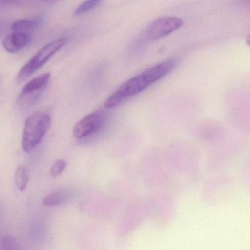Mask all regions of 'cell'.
I'll return each mask as SVG.
<instances>
[{
	"mask_svg": "<svg viewBox=\"0 0 250 250\" xmlns=\"http://www.w3.org/2000/svg\"><path fill=\"white\" fill-rule=\"evenodd\" d=\"M176 65L177 62L173 59L165 60L144 70L141 74L128 79L107 98L104 104L105 108H116L131 97L145 91L147 88L173 71Z\"/></svg>",
	"mask_w": 250,
	"mask_h": 250,
	"instance_id": "cell-1",
	"label": "cell"
},
{
	"mask_svg": "<svg viewBox=\"0 0 250 250\" xmlns=\"http://www.w3.org/2000/svg\"><path fill=\"white\" fill-rule=\"evenodd\" d=\"M51 123V116L45 112H35L27 117L22 135L21 145L24 152H32L41 143Z\"/></svg>",
	"mask_w": 250,
	"mask_h": 250,
	"instance_id": "cell-2",
	"label": "cell"
},
{
	"mask_svg": "<svg viewBox=\"0 0 250 250\" xmlns=\"http://www.w3.org/2000/svg\"><path fill=\"white\" fill-rule=\"evenodd\" d=\"M67 44L66 38H58L44 45L19 70L16 83L20 84L36 73L53 56L55 55Z\"/></svg>",
	"mask_w": 250,
	"mask_h": 250,
	"instance_id": "cell-3",
	"label": "cell"
},
{
	"mask_svg": "<svg viewBox=\"0 0 250 250\" xmlns=\"http://www.w3.org/2000/svg\"><path fill=\"white\" fill-rule=\"evenodd\" d=\"M50 78V73H45L26 83L18 97V105L22 109H28L35 105L43 94Z\"/></svg>",
	"mask_w": 250,
	"mask_h": 250,
	"instance_id": "cell-4",
	"label": "cell"
},
{
	"mask_svg": "<svg viewBox=\"0 0 250 250\" xmlns=\"http://www.w3.org/2000/svg\"><path fill=\"white\" fill-rule=\"evenodd\" d=\"M184 21L176 16H163L153 21L146 29L144 35L149 41L161 39L180 29Z\"/></svg>",
	"mask_w": 250,
	"mask_h": 250,
	"instance_id": "cell-5",
	"label": "cell"
},
{
	"mask_svg": "<svg viewBox=\"0 0 250 250\" xmlns=\"http://www.w3.org/2000/svg\"><path fill=\"white\" fill-rule=\"evenodd\" d=\"M103 120L104 114L102 112H94L76 123L73 129V135L76 139H85L99 130Z\"/></svg>",
	"mask_w": 250,
	"mask_h": 250,
	"instance_id": "cell-6",
	"label": "cell"
},
{
	"mask_svg": "<svg viewBox=\"0 0 250 250\" xmlns=\"http://www.w3.org/2000/svg\"><path fill=\"white\" fill-rule=\"evenodd\" d=\"M31 35L25 32L12 31L2 41V46L10 54H15L26 46L30 42Z\"/></svg>",
	"mask_w": 250,
	"mask_h": 250,
	"instance_id": "cell-7",
	"label": "cell"
},
{
	"mask_svg": "<svg viewBox=\"0 0 250 250\" xmlns=\"http://www.w3.org/2000/svg\"><path fill=\"white\" fill-rule=\"evenodd\" d=\"M43 19L41 16L32 18V19H19L15 21L10 24V29L12 31L25 32L29 34L36 30L42 24Z\"/></svg>",
	"mask_w": 250,
	"mask_h": 250,
	"instance_id": "cell-8",
	"label": "cell"
},
{
	"mask_svg": "<svg viewBox=\"0 0 250 250\" xmlns=\"http://www.w3.org/2000/svg\"><path fill=\"white\" fill-rule=\"evenodd\" d=\"M72 195L73 192L70 189H60L45 197L43 204L48 207L60 206L68 202L72 198Z\"/></svg>",
	"mask_w": 250,
	"mask_h": 250,
	"instance_id": "cell-9",
	"label": "cell"
},
{
	"mask_svg": "<svg viewBox=\"0 0 250 250\" xmlns=\"http://www.w3.org/2000/svg\"><path fill=\"white\" fill-rule=\"evenodd\" d=\"M29 181V175L27 169L23 166L18 167L14 174L15 186L18 190L23 192L27 187Z\"/></svg>",
	"mask_w": 250,
	"mask_h": 250,
	"instance_id": "cell-10",
	"label": "cell"
},
{
	"mask_svg": "<svg viewBox=\"0 0 250 250\" xmlns=\"http://www.w3.org/2000/svg\"><path fill=\"white\" fill-rule=\"evenodd\" d=\"M102 1L103 0H86L78 6L73 14L74 16H81V15L84 14V13L92 10V9L98 7Z\"/></svg>",
	"mask_w": 250,
	"mask_h": 250,
	"instance_id": "cell-11",
	"label": "cell"
},
{
	"mask_svg": "<svg viewBox=\"0 0 250 250\" xmlns=\"http://www.w3.org/2000/svg\"><path fill=\"white\" fill-rule=\"evenodd\" d=\"M67 167V162L64 160L59 159L56 161L51 167L50 174L52 177L57 178L64 172Z\"/></svg>",
	"mask_w": 250,
	"mask_h": 250,
	"instance_id": "cell-12",
	"label": "cell"
},
{
	"mask_svg": "<svg viewBox=\"0 0 250 250\" xmlns=\"http://www.w3.org/2000/svg\"><path fill=\"white\" fill-rule=\"evenodd\" d=\"M16 245H17V243H16L14 238L12 237V236H5L1 239V247L0 248L2 250L16 249L17 248Z\"/></svg>",
	"mask_w": 250,
	"mask_h": 250,
	"instance_id": "cell-13",
	"label": "cell"
},
{
	"mask_svg": "<svg viewBox=\"0 0 250 250\" xmlns=\"http://www.w3.org/2000/svg\"><path fill=\"white\" fill-rule=\"evenodd\" d=\"M8 22L6 21L0 20V37L4 35V32L8 28Z\"/></svg>",
	"mask_w": 250,
	"mask_h": 250,
	"instance_id": "cell-14",
	"label": "cell"
},
{
	"mask_svg": "<svg viewBox=\"0 0 250 250\" xmlns=\"http://www.w3.org/2000/svg\"><path fill=\"white\" fill-rule=\"evenodd\" d=\"M11 4L10 0H0V11L2 10L3 9L6 8V7H7V6Z\"/></svg>",
	"mask_w": 250,
	"mask_h": 250,
	"instance_id": "cell-15",
	"label": "cell"
},
{
	"mask_svg": "<svg viewBox=\"0 0 250 250\" xmlns=\"http://www.w3.org/2000/svg\"><path fill=\"white\" fill-rule=\"evenodd\" d=\"M3 212V205L0 202V223H1V217H2Z\"/></svg>",
	"mask_w": 250,
	"mask_h": 250,
	"instance_id": "cell-16",
	"label": "cell"
},
{
	"mask_svg": "<svg viewBox=\"0 0 250 250\" xmlns=\"http://www.w3.org/2000/svg\"><path fill=\"white\" fill-rule=\"evenodd\" d=\"M246 44L247 45H248V46H249L250 48V33L249 34V35H248V37H247Z\"/></svg>",
	"mask_w": 250,
	"mask_h": 250,
	"instance_id": "cell-17",
	"label": "cell"
},
{
	"mask_svg": "<svg viewBox=\"0 0 250 250\" xmlns=\"http://www.w3.org/2000/svg\"><path fill=\"white\" fill-rule=\"evenodd\" d=\"M244 1H245V2L249 3V4H250V0H244Z\"/></svg>",
	"mask_w": 250,
	"mask_h": 250,
	"instance_id": "cell-18",
	"label": "cell"
}]
</instances>
